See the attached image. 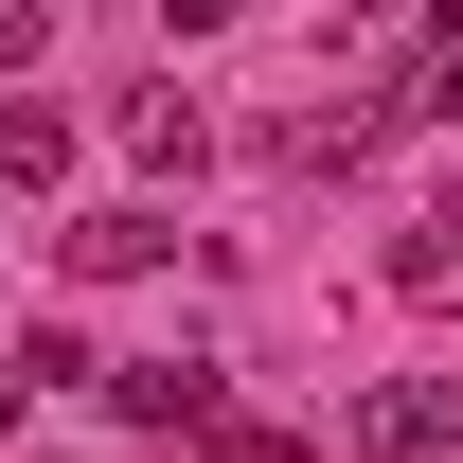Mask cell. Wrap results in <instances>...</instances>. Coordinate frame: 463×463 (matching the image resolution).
Masks as SVG:
<instances>
[{
	"instance_id": "1",
	"label": "cell",
	"mask_w": 463,
	"mask_h": 463,
	"mask_svg": "<svg viewBox=\"0 0 463 463\" xmlns=\"http://www.w3.org/2000/svg\"><path fill=\"white\" fill-rule=\"evenodd\" d=\"M356 446L374 463H463V374H392V392L356 410Z\"/></svg>"
},
{
	"instance_id": "2",
	"label": "cell",
	"mask_w": 463,
	"mask_h": 463,
	"mask_svg": "<svg viewBox=\"0 0 463 463\" xmlns=\"http://www.w3.org/2000/svg\"><path fill=\"white\" fill-rule=\"evenodd\" d=\"M54 250H71V286H125V268H161L178 232H161V214H143V196H108V214H71V232H54Z\"/></svg>"
},
{
	"instance_id": "3",
	"label": "cell",
	"mask_w": 463,
	"mask_h": 463,
	"mask_svg": "<svg viewBox=\"0 0 463 463\" xmlns=\"http://www.w3.org/2000/svg\"><path fill=\"white\" fill-rule=\"evenodd\" d=\"M108 410H125V428H214V374H196V356H125Z\"/></svg>"
},
{
	"instance_id": "4",
	"label": "cell",
	"mask_w": 463,
	"mask_h": 463,
	"mask_svg": "<svg viewBox=\"0 0 463 463\" xmlns=\"http://www.w3.org/2000/svg\"><path fill=\"white\" fill-rule=\"evenodd\" d=\"M0 178L54 196V178H71V125H54V108H0Z\"/></svg>"
},
{
	"instance_id": "5",
	"label": "cell",
	"mask_w": 463,
	"mask_h": 463,
	"mask_svg": "<svg viewBox=\"0 0 463 463\" xmlns=\"http://www.w3.org/2000/svg\"><path fill=\"white\" fill-rule=\"evenodd\" d=\"M161 18H178V36H232V18H250V0H161Z\"/></svg>"
},
{
	"instance_id": "6",
	"label": "cell",
	"mask_w": 463,
	"mask_h": 463,
	"mask_svg": "<svg viewBox=\"0 0 463 463\" xmlns=\"http://www.w3.org/2000/svg\"><path fill=\"white\" fill-rule=\"evenodd\" d=\"M214 463H303V446H268V428H232V446H214Z\"/></svg>"
},
{
	"instance_id": "7",
	"label": "cell",
	"mask_w": 463,
	"mask_h": 463,
	"mask_svg": "<svg viewBox=\"0 0 463 463\" xmlns=\"http://www.w3.org/2000/svg\"><path fill=\"white\" fill-rule=\"evenodd\" d=\"M0 54H36V0H0Z\"/></svg>"
},
{
	"instance_id": "8",
	"label": "cell",
	"mask_w": 463,
	"mask_h": 463,
	"mask_svg": "<svg viewBox=\"0 0 463 463\" xmlns=\"http://www.w3.org/2000/svg\"><path fill=\"white\" fill-rule=\"evenodd\" d=\"M0 428H18V392H0Z\"/></svg>"
}]
</instances>
